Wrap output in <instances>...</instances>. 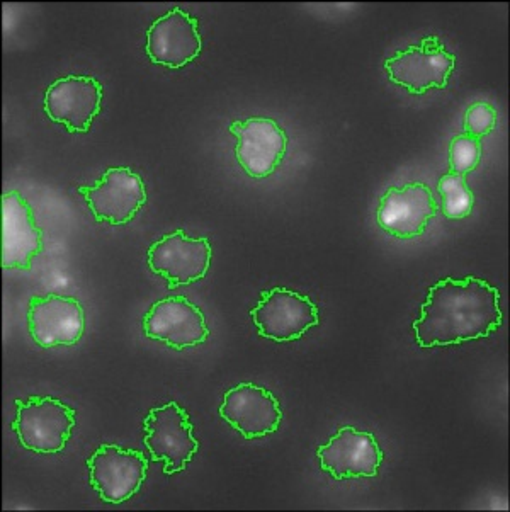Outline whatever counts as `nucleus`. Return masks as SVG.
Masks as SVG:
<instances>
[{
    "instance_id": "18",
    "label": "nucleus",
    "mask_w": 510,
    "mask_h": 512,
    "mask_svg": "<svg viewBox=\"0 0 510 512\" xmlns=\"http://www.w3.org/2000/svg\"><path fill=\"white\" fill-rule=\"evenodd\" d=\"M437 193L441 194L442 213L448 220L470 217L475 208V194L468 186L466 176L461 174H444L437 184Z\"/></svg>"
},
{
    "instance_id": "11",
    "label": "nucleus",
    "mask_w": 510,
    "mask_h": 512,
    "mask_svg": "<svg viewBox=\"0 0 510 512\" xmlns=\"http://www.w3.org/2000/svg\"><path fill=\"white\" fill-rule=\"evenodd\" d=\"M102 84L91 75H67L46 89L43 108L48 118L79 135L91 130L101 113Z\"/></svg>"
},
{
    "instance_id": "20",
    "label": "nucleus",
    "mask_w": 510,
    "mask_h": 512,
    "mask_svg": "<svg viewBox=\"0 0 510 512\" xmlns=\"http://www.w3.org/2000/svg\"><path fill=\"white\" fill-rule=\"evenodd\" d=\"M495 125H497V111L490 104L475 103L466 109L463 130L468 137L482 140L492 133Z\"/></svg>"
},
{
    "instance_id": "12",
    "label": "nucleus",
    "mask_w": 510,
    "mask_h": 512,
    "mask_svg": "<svg viewBox=\"0 0 510 512\" xmlns=\"http://www.w3.org/2000/svg\"><path fill=\"white\" fill-rule=\"evenodd\" d=\"M237 138L235 157L247 176L266 179L276 172L288 150V135L271 118L254 116L228 126Z\"/></svg>"
},
{
    "instance_id": "1",
    "label": "nucleus",
    "mask_w": 510,
    "mask_h": 512,
    "mask_svg": "<svg viewBox=\"0 0 510 512\" xmlns=\"http://www.w3.org/2000/svg\"><path fill=\"white\" fill-rule=\"evenodd\" d=\"M504 322L500 291L485 279L466 276L437 281L414 322L420 348H444L492 336Z\"/></svg>"
},
{
    "instance_id": "7",
    "label": "nucleus",
    "mask_w": 510,
    "mask_h": 512,
    "mask_svg": "<svg viewBox=\"0 0 510 512\" xmlns=\"http://www.w3.org/2000/svg\"><path fill=\"white\" fill-rule=\"evenodd\" d=\"M77 193L84 196L96 222L113 227L130 223L148 200L142 177L130 167H109L99 181L79 186Z\"/></svg>"
},
{
    "instance_id": "4",
    "label": "nucleus",
    "mask_w": 510,
    "mask_h": 512,
    "mask_svg": "<svg viewBox=\"0 0 510 512\" xmlns=\"http://www.w3.org/2000/svg\"><path fill=\"white\" fill-rule=\"evenodd\" d=\"M456 67V57L446 50L437 36H425L385 62L393 84L405 87L414 96H424L432 89H446Z\"/></svg>"
},
{
    "instance_id": "15",
    "label": "nucleus",
    "mask_w": 510,
    "mask_h": 512,
    "mask_svg": "<svg viewBox=\"0 0 510 512\" xmlns=\"http://www.w3.org/2000/svg\"><path fill=\"white\" fill-rule=\"evenodd\" d=\"M220 417L245 439H259L278 431L283 410L279 400L267 388L245 382L225 393Z\"/></svg>"
},
{
    "instance_id": "6",
    "label": "nucleus",
    "mask_w": 510,
    "mask_h": 512,
    "mask_svg": "<svg viewBox=\"0 0 510 512\" xmlns=\"http://www.w3.org/2000/svg\"><path fill=\"white\" fill-rule=\"evenodd\" d=\"M89 482L101 501L123 504L138 494L147 480L148 460L142 451L118 444H101L87 460Z\"/></svg>"
},
{
    "instance_id": "13",
    "label": "nucleus",
    "mask_w": 510,
    "mask_h": 512,
    "mask_svg": "<svg viewBox=\"0 0 510 512\" xmlns=\"http://www.w3.org/2000/svg\"><path fill=\"white\" fill-rule=\"evenodd\" d=\"M143 332L177 351L201 346L210 337L203 310L186 296H167L153 303L143 319Z\"/></svg>"
},
{
    "instance_id": "5",
    "label": "nucleus",
    "mask_w": 510,
    "mask_h": 512,
    "mask_svg": "<svg viewBox=\"0 0 510 512\" xmlns=\"http://www.w3.org/2000/svg\"><path fill=\"white\" fill-rule=\"evenodd\" d=\"M250 317L257 334L274 342L298 341L320 322L318 307L308 296L281 286L262 291Z\"/></svg>"
},
{
    "instance_id": "3",
    "label": "nucleus",
    "mask_w": 510,
    "mask_h": 512,
    "mask_svg": "<svg viewBox=\"0 0 510 512\" xmlns=\"http://www.w3.org/2000/svg\"><path fill=\"white\" fill-rule=\"evenodd\" d=\"M143 429V443L153 461L164 463L165 475L184 472L198 453L199 441L194 438L191 419L177 402L148 410Z\"/></svg>"
},
{
    "instance_id": "19",
    "label": "nucleus",
    "mask_w": 510,
    "mask_h": 512,
    "mask_svg": "<svg viewBox=\"0 0 510 512\" xmlns=\"http://www.w3.org/2000/svg\"><path fill=\"white\" fill-rule=\"evenodd\" d=\"M482 140L468 137L465 133L456 135L449 143V172L466 176L475 171L482 160Z\"/></svg>"
},
{
    "instance_id": "2",
    "label": "nucleus",
    "mask_w": 510,
    "mask_h": 512,
    "mask_svg": "<svg viewBox=\"0 0 510 512\" xmlns=\"http://www.w3.org/2000/svg\"><path fill=\"white\" fill-rule=\"evenodd\" d=\"M16 419L11 422L24 450L55 455L65 450L75 427V410L53 397L33 395L16 400Z\"/></svg>"
},
{
    "instance_id": "9",
    "label": "nucleus",
    "mask_w": 510,
    "mask_h": 512,
    "mask_svg": "<svg viewBox=\"0 0 510 512\" xmlns=\"http://www.w3.org/2000/svg\"><path fill=\"white\" fill-rule=\"evenodd\" d=\"M437 210L439 205L431 188L414 181L386 189L376 210V223L395 239H417L425 234Z\"/></svg>"
},
{
    "instance_id": "17",
    "label": "nucleus",
    "mask_w": 510,
    "mask_h": 512,
    "mask_svg": "<svg viewBox=\"0 0 510 512\" xmlns=\"http://www.w3.org/2000/svg\"><path fill=\"white\" fill-rule=\"evenodd\" d=\"M43 252V232L19 191L2 196V268L29 271Z\"/></svg>"
},
{
    "instance_id": "16",
    "label": "nucleus",
    "mask_w": 510,
    "mask_h": 512,
    "mask_svg": "<svg viewBox=\"0 0 510 512\" xmlns=\"http://www.w3.org/2000/svg\"><path fill=\"white\" fill-rule=\"evenodd\" d=\"M320 467L335 480L373 478L380 472L383 450L373 434L356 427H340L329 443L317 451Z\"/></svg>"
},
{
    "instance_id": "10",
    "label": "nucleus",
    "mask_w": 510,
    "mask_h": 512,
    "mask_svg": "<svg viewBox=\"0 0 510 512\" xmlns=\"http://www.w3.org/2000/svg\"><path fill=\"white\" fill-rule=\"evenodd\" d=\"M29 336L43 349L75 346L84 336L85 312L72 296H31L26 312Z\"/></svg>"
},
{
    "instance_id": "8",
    "label": "nucleus",
    "mask_w": 510,
    "mask_h": 512,
    "mask_svg": "<svg viewBox=\"0 0 510 512\" xmlns=\"http://www.w3.org/2000/svg\"><path fill=\"white\" fill-rule=\"evenodd\" d=\"M211 256L210 240L194 239L179 228L148 247L147 262L150 271L162 276L174 290L201 281L210 271Z\"/></svg>"
},
{
    "instance_id": "14",
    "label": "nucleus",
    "mask_w": 510,
    "mask_h": 512,
    "mask_svg": "<svg viewBox=\"0 0 510 512\" xmlns=\"http://www.w3.org/2000/svg\"><path fill=\"white\" fill-rule=\"evenodd\" d=\"M203 52L199 21L181 7L155 19L147 31L145 53L150 62L179 70Z\"/></svg>"
}]
</instances>
